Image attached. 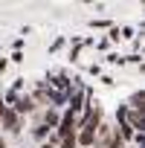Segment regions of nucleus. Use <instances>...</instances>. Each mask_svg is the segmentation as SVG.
<instances>
[{
  "mask_svg": "<svg viewBox=\"0 0 145 148\" xmlns=\"http://www.w3.org/2000/svg\"><path fill=\"white\" fill-rule=\"evenodd\" d=\"M76 131H79V116L72 113V110H64V116L58 119V139L76 136Z\"/></svg>",
  "mask_w": 145,
  "mask_h": 148,
  "instance_id": "nucleus-1",
  "label": "nucleus"
},
{
  "mask_svg": "<svg viewBox=\"0 0 145 148\" xmlns=\"http://www.w3.org/2000/svg\"><path fill=\"white\" fill-rule=\"evenodd\" d=\"M0 122H3V125H6L9 131H18V125H21V116H18V113H15L12 108H6L3 113H0Z\"/></svg>",
  "mask_w": 145,
  "mask_h": 148,
  "instance_id": "nucleus-2",
  "label": "nucleus"
},
{
  "mask_svg": "<svg viewBox=\"0 0 145 148\" xmlns=\"http://www.w3.org/2000/svg\"><path fill=\"white\" fill-rule=\"evenodd\" d=\"M61 142V148H79L76 145V136H64V139H58Z\"/></svg>",
  "mask_w": 145,
  "mask_h": 148,
  "instance_id": "nucleus-3",
  "label": "nucleus"
},
{
  "mask_svg": "<svg viewBox=\"0 0 145 148\" xmlns=\"http://www.w3.org/2000/svg\"><path fill=\"white\" fill-rule=\"evenodd\" d=\"M6 108H9V105H3V99H0V113H3V110H6Z\"/></svg>",
  "mask_w": 145,
  "mask_h": 148,
  "instance_id": "nucleus-4",
  "label": "nucleus"
},
{
  "mask_svg": "<svg viewBox=\"0 0 145 148\" xmlns=\"http://www.w3.org/2000/svg\"><path fill=\"white\" fill-rule=\"evenodd\" d=\"M44 148H52V145H44Z\"/></svg>",
  "mask_w": 145,
  "mask_h": 148,
  "instance_id": "nucleus-5",
  "label": "nucleus"
}]
</instances>
